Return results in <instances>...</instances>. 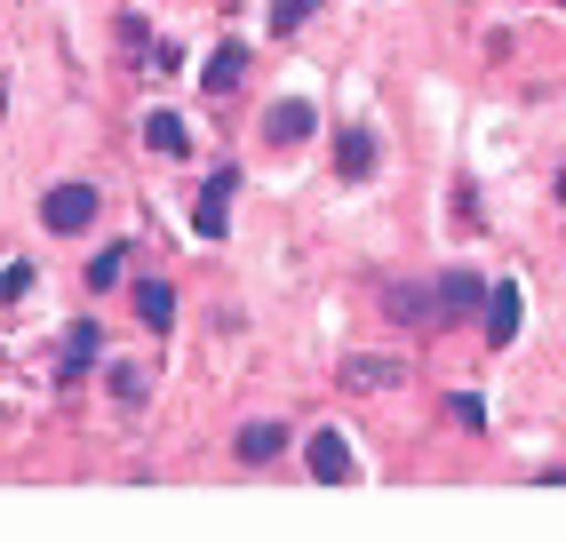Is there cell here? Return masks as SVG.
Instances as JSON below:
<instances>
[{"mask_svg":"<svg viewBox=\"0 0 566 542\" xmlns=\"http://www.w3.org/2000/svg\"><path fill=\"white\" fill-rule=\"evenodd\" d=\"M96 208H104V191H96V184H56L49 200H41V223L56 231V240H81V231L96 223Z\"/></svg>","mask_w":566,"mask_h":542,"instance_id":"1","label":"cell"},{"mask_svg":"<svg viewBox=\"0 0 566 542\" xmlns=\"http://www.w3.org/2000/svg\"><path fill=\"white\" fill-rule=\"evenodd\" d=\"M232 191H240V168H216V176H208V191H200V208H192V223H200V240H223V231H232Z\"/></svg>","mask_w":566,"mask_h":542,"instance_id":"2","label":"cell"},{"mask_svg":"<svg viewBox=\"0 0 566 542\" xmlns=\"http://www.w3.org/2000/svg\"><path fill=\"white\" fill-rule=\"evenodd\" d=\"M312 128H319V112H312L304 96H280L272 112H263V144H280V152H295Z\"/></svg>","mask_w":566,"mask_h":542,"instance_id":"3","label":"cell"},{"mask_svg":"<svg viewBox=\"0 0 566 542\" xmlns=\"http://www.w3.org/2000/svg\"><path fill=\"white\" fill-rule=\"evenodd\" d=\"M518 320H526L518 288H511V280H495V288H486V343H495V352H503V343L518 335Z\"/></svg>","mask_w":566,"mask_h":542,"instance_id":"4","label":"cell"},{"mask_svg":"<svg viewBox=\"0 0 566 542\" xmlns=\"http://www.w3.org/2000/svg\"><path fill=\"white\" fill-rule=\"evenodd\" d=\"M232 455L248 462V471H263V462H280V455H287V423H248V431L232 439Z\"/></svg>","mask_w":566,"mask_h":542,"instance_id":"5","label":"cell"},{"mask_svg":"<svg viewBox=\"0 0 566 542\" xmlns=\"http://www.w3.org/2000/svg\"><path fill=\"white\" fill-rule=\"evenodd\" d=\"M240 81H248V49H240V41H223V49L200 64V88H208V96H232Z\"/></svg>","mask_w":566,"mask_h":542,"instance_id":"6","label":"cell"},{"mask_svg":"<svg viewBox=\"0 0 566 542\" xmlns=\"http://www.w3.org/2000/svg\"><path fill=\"white\" fill-rule=\"evenodd\" d=\"M96 359H104V335H96V327L81 320V327L64 335V359H56V383H81V375H88Z\"/></svg>","mask_w":566,"mask_h":542,"instance_id":"7","label":"cell"},{"mask_svg":"<svg viewBox=\"0 0 566 542\" xmlns=\"http://www.w3.org/2000/svg\"><path fill=\"white\" fill-rule=\"evenodd\" d=\"M471 303H486V288L471 280V271H447V280H439V327H455Z\"/></svg>","mask_w":566,"mask_h":542,"instance_id":"8","label":"cell"},{"mask_svg":"<svg viewBox=\"0 0 566 542\" xmlns=\"http://www.w3.org/2000/svg\"><path fill=\"white\" fill-rule=\"evenodd\" d=\"M312 479H319V487L352 479V447H344V431H319V439H312Z\"/></svg>","mask_w":566,"mask_h":542,"instance_id":"9","label":"cell"},{"mask_svg":"<svg viewBox=\"0 0 566 542\" xmlns=\"http://www.w3.org/2000/svg\"><path fill=\"white\" fill-rule=\"evenodd\" d=\"M335 176H375V136L367 128H344V136H335Z\"/></svg>","mask_w":566,"mask_h":542,"instance_id":"10","label":"cell"},{"mask_svg":"<svg viewBox=\"0 0 566 542\" xmlns=\"http://www.w3.org/2000/svg\"><path fill=\"white\" fill-rule=\"evenodd\" d=\"M144 144H153L160 160H184V152H192V128H184L176 112H153V121H144Z\"/></svg>","mask_w":566,"mask_h":542,"instance_id":"11","label":"cell"},{"mask_svg":"<svg viewBox=\"0 0 566 542\" xmlns=\"http://www.w3.org/2000/svg\"><path fill=\"white\" fill-rule=\"evenodd\" d=\"M391 320H407V327H439V288H391Z\"/></svg>","mask_w":566,"mask_h":542,"instance_id":"12","label":"cell"},{"mask_svg":"<svg viewBox=\"0 0 566 542\" xmlns=\"http://www.w3.org/2000/svg\"><path fill=\"white\" fill-rule=\"evenodd\" d=\"M384 383H399V359H375V352L344 359V392H384Z\"/></svg>","mask_w":566,"mask_h":542,"instance_id":"13","label":"cell"},{"mask_svg":"<svg viewBox=\"0 0 566 542\" xmlns=\"http://www.w3.org/2000/svg\"><path fill=\"white\" fill-rule=\"evenodd\" d=\"M136 320L144 327H168L176 320V288L168 280H136Z\"/></svg>","mask_w":566,"mask_h":542,"instance_id":"14","label":"cell"},{"mask_svg":"<svg viewBox=\"0 0 566 542\" xmlns=\"http://www.w3.org/2000/svg\"><path fill=\"white\" fill-rule=\"evenodd\" d=\"M312 9H319V0H272L263 17H272V32H304V24H312Z\"/></svg>","mask_w":566,"mask_h":542,"instance_id":"15","label":"cell"},{"mask_svg":"<svg viewBox=\"0 0 566 542\" xmlns=\"http://www.w3.org/2000/svg\"><path fill=\"white\" fill-rule=\"evenodd\" d=\"M120 271H128V248H104V256L88 263V288H120Z\"/></svg>","mask_w":566,"mask_h":542,"instance_id":"16","label":"cell"},{"mask_svg":"<svg viewBox=\"0 0 566 542\" xmlns=\"http://www.w3.org/2000/svg\"><path fill=\"white\" fill-rule=\"evenodd\" d=\"M447 407H455V423H463V431H486V399H479V392H455Z\"/></svg>","mask_w":566,"mask_h":542,"instance_id":"17","label":"cell"},{"mask_svg":"<svg viewBox=\"0 0 566 542\" xmlns=\"http://www.w3.org/2000/svg\"><path fill=\"white\" fill-rule=\"evenodd\" d=\"M32 280H41V271H32V263H9V271H0V295L17 303V295H32Z\"/></svg>","mask_w":566,"mask_h":542,"instance_id":"18","label":"cell"},{"mask_svg":"<svg viewBox=\"0 0 566 542\" xmlns=\"http://www.w3.org/2000/svg\"><path fill=\"white\" fill-rule=\"evenodd\" d=\"M112 392H120V399L136 407V399H144V375H136V367H112Z\"/></svg>","mask_w":566,"mask_h":542,"instance_id":"19","label":"cell"},{"mask_svg":"<svg viewBox=\"0 0 566 542\" xmlns=\"http://www.w3.org/2000/svg\"><path fill=\"white\" fill-rule=\"evenodd\" d=\"M558 208H566V168H558Z\"/></svg>","mask_w":566,"mask_h":542,"instance_id":"20","label":"cell"},{"mask_svg":"<svg viewBox=\"0 0 566 542\" xmlns=\"http://www.w3.org/2000/svg\"><path fill=\"white\" fill-rule=\"evenodd\" d=\"M0 112H9V88H0Z\"/></svg>","mask_w":566,"mask_h":542,"instance_id":"21","label":"cell"}]
</instances>
